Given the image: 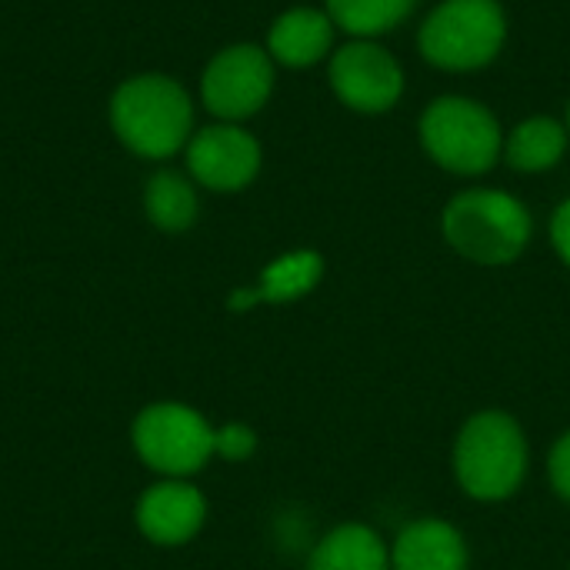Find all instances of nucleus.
<instances>
[{
	"label": "nucleus",
	"instance_id": "f8f14e48",
	"mask_svg": "<svg viewBox=\"0 0 570 570\" xmlns=\"http://www.w3.org/2000/svg\"><path fill=\"white\" fill-rule=\"evenodd\" d=\"M331 37H334L331 17L321 13V10H307L304 7V10L284 13L271 27L267 47L287 67H307V63L321 60L331 50Z\"/></svg>",
	"mask_w": 570,
	"mask_h": 570
},
{
	"label": "nucleus",
	"instance_id": "2eb2a0df",
	"mask_svg": "<svg viewBox=\"0 0 570 570\" xmlns=\"http://www.w3.org/2000/svg\"><path fill=\"white\" fill-rule=\"evenodd\" d=\"M564 144H568V134L561 124L548 117H534L514 130L508 144V160L518 170H548L561 160Z\"/></svg>",
	"mask_w": 570,
	"mask_h": 570
},
{
	"label": "nucleus",
	"instance_id": "423d86ee",
	"mask_svg": "<svg viewBox=\"0 0 570 570\" xmlns=\"http://www.w3.org/2000/svg\"><path fill=\"white\" fill-rule=\"evenodd\" d=\"M134 444L154 471L184 478L200 471L214 454V431L184 404H157L137 417Z\"/></svg>",
	"mask_w": 570,
	"mask_h": 570
},
{
	"label": "nucleus",
	"instance_id": "7ed1b4c3",
	"mask_svg": "<svg viewBox=\"0 0 570 570\" xmlns=\"http://www.w3.org/2000/svg\"><path fill=\"white\" fill-rule=\"evenodd\" d=\"M444 237L474 264H511L531 240V214L511 194L468 190L448 204Z\"/></svg>",
	"mask_w": 570,
	"mask_h": 570
},
{
	"label": "nucleus",
	"instance_id": "0eeeda50",
	"mask_svg": "<svg viewBox=\"0 0 570 570\" xmlns=\"http://www.w3.org/2000/svg\"><path fill=\"white\" fill-rule=\"evenodd\" d=\"M274 87V67L267 53L254 43H237L220 50L204 70V104L224 120L250 117L264 107Z\"/></svg>",
	"mask_w": 570,
	"mask_h": 570
},
{
	"label": "nucleus",
	"instance_id": "9b49d317",
	"mask_svg": "<svg viewBox=\"0 0 570 570\" xmlns=\"http://www.w3.org/2000/svg\"><path fill=\"white\" fill-rule=\"evenodd\" d=\"M204 498L190 484H157L144 494L137 521L157 544H184L204 524Z\"/></svg>",
	"mask_w": 570,
	"mask_h": 570
},
{
	"label": "nucleus",
	"instance_id": "1a4fd4ad",
	"mask_svg": "<svg viewBox=\"0 0 570 570\" xmlns=\"http://www.w3.org/2000/svg\"><path fill=\"white\" fill-rule=\"evenodd\" d=\"M187 167L210 190H240L261 167V147L240 127H207L190 140Z\"/></svg>",
	"mask_w": 570,
	"mask_h": 570
},
{
	"label": "nucleus",
	"instance_id": "412c9836",
	"mask_svg": "<svg viewBox=\"0 0 570 570\" xmlns=\"http://www.w3.org/2000/svg\"><path fill=\"white\" fill-rule=\"evenodd\" d=\"M568 120H570V114H568Z\"/></svg>",
	"mask_w": 570,
	"mask_h": 570
},
{
	"label": "nucleus",
	"instance_id": "9d476101",
	"mask_svg": "<svg viewBox=\"0 0 570 570\" xmlns=\"http://www.w3.org/2000/svg\"><path fill=\"white\" fill-rule=\"evenodd\" d=\"M391 570H468V544L454 524L421 518L397 534Z\"/></svg>",
	"mask_w": 570,
	"mask_h": 570
},
{
	"label": "nucleus",
	"instance_id": "f257e3e1",
	"mask_svg": "<svg viewBox=\"0 0 570 570\" xmlns=\"http://www.w3.org/2000/svg\"><path fill=\"white\" fill-rule=\"evenodd\" d=\"M524 428L508 411L474 414L454 441V478L474 501H508L528 478Z\"/></svg>",
	"mask_w": 570,
	"mask_h": 570
},
{
	"label": "nucleus",
	"instance_id": "a211bd4d",
	"mask_svg": "<svg viewBox=\"0 0 570 570\" xmlns=\"http://www.w3.org/2000/svg\"><path fill=\"white\" fill-rule=\"evenodd\" d=\"M254 448H257V438L244 424H227V428L214 431V451L227 461H244L254 454Z\"/></svg>",
	"mask_w": 570,
	"mask_h": 570
},
{
	"label": "nucleus",
	"instance_id": "aec40b11",
	"mask_svg": "<svg viewBox=\"0 0 570 570\" xmlns=\"http://www.w3.org/2000/svg\"><path fill=\"white\" fill-rule=\"evenodd\" d=\"M551 240H554L561 261L570 267V200H564V204L558 207V214H554V220H551Z\"/></svg>",
	"mask_w": 570,
	"mask_h": 570
},
{
	"label": "nucleus",
	"instance_id": "6e6552de",
	"mask_svg": "<svg viewBox=\"0 0 570 570\" xmlns=\"http://www.w3.org/2000/svg\"><path fill=\"white\" fill-rule=\"evenodd\" d=\"M331 83L337 97L354 110H387L401 97V67L374 43H347L331 63Z\"/></svg>",
	"mask_w": 570,
	"mask_h": 570
},
{
	"label": "nucleus",
	"instance_id": "f03ea898",
	"mask_svg": "<svg viewBox=\"0 0 570 570\" xmlns=\"http://www.w3.org/2000/svg\"><path fill=\"white\" fill-rule=\"evenodd\" d=\"M117 137L140 157H170L184 147L194 124L187 90L164 73H140L117 87L110 100Z\"/></svg>",
	"mask_w": 570,
	"mask_h": 570
},
{
	"label": "nucleus",
	"instance_id": "6ab92c4d",
	"mask_svg": "<svg viewBox=\"0 0 570 570\" xmlns=\"http://www.w3.org/2000/svg\"><path fill=\"white\" fill-rule=\"evenodd\" d=\"M548 474H551V488L558 491V498L570 504V431L568 434H561L558 444L551 448Z\"/></svg>",
	"mask_w": 570,
	"mask_h": 570
},
{
	"label": "nucleus",
	"instance_id": "20e7f679",
	"mask_svg": "<svg viewBox=\"0 0 570 570\" xmlns=\"http://www.w3.org/2000/svg\"><path fill=\"white\" fill-rule=\"evenodd\" d=\"M504 43L498 0H448L421 27V50L448 70H474L494 60Z\"/></svg>",
	"mask_w": 570,
	"mask_h": 570
},
{
	"label": "nucleus",
	"instance_id": "f3484780",
	"mask_svg": "<svg viewBox=\"0 0 570 570\" xmlns=\"http://www.w3.org/2000/svg\"><path fill=\"white\" fill-rule=\"evenodd\" d=\"M331 20L351 33H381L401 23L414 0H327Z\"/></svg>",
	"mask_w": 570,
	"mask_h": 570
},
{
	"label": "nucleus",
	"instance_id": "39448f33",
	"mask_svg": "<svg viewBox=\"0 0 570 570\" xmlns=\"http://www.w3.org/2000/svg\"><path fill=\"white\" fill-rule=\"evenodd\" d=\"M428 154L454 174H484L501 150L498 120L474 100L444 97L428 107L421 120Z\"/></svg>",
	"mask_w": 570,
	"mask_h": 570
},
{
	"label": "nucleus",
	"instance_id": "dca6fc26",
	"mask_svg": "<svg viewBox=\"0 0 570 570\" xmlns=\"http://www.w3.org/2000/svg\"><path fill=\"white\" fill-rule=\"evenodd\" d=\"M147 217L160 227V230H187L197 217V194L194 187L180 177V174H157L147 184Z\"/></svg>",
	"mask_w": 570,
	"mask_h": 570
},
{
	"label": "nucleus",
	"instance_id": "ddd939ff",
	"mask_svg": "<svg viewBox=\"0 0 570 570\" xmlns=\"http://www.w3.org/2000/svg\"><path fill=\"white\" fill-rule=\"evenodd\" d=\"M307 570H391V551L367 524H341L314 548Z\"/></svg>",
	"mask_w": 570,
	"mask_h": 570
},
{
	"label": "nucleus",
	"instance_id": "4468645a",
	"mask_svg": "<svg viewBox=\"0 0 570 570\" xmlns=\"http://www.w3.org/2000/svg\"><path fill=\"white\" fill-rule=\"evenodd\" d=\"M324 274V261L321 254L314 250H294V254H284L277 257L264 277H261V287L250 291L254 294V304L267 301V304H287V301H297L304 294H311L317 287Z\"/></svg>",
	"mask_w": 570,
	"mask_h": 570
}]
</instances>
